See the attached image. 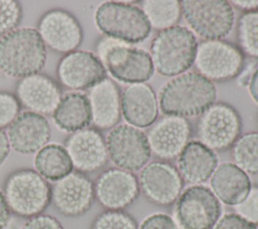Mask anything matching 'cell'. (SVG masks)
I'll use <instances>...</instances> for the list:
<instances>
[{
	"instance_id": "obj_16",
	"label": "cell",
	"mask_w": 258,
	"mask_h": 229,
	"mask_svg": "<svg viewBox=\"0 0 258 229\" xmlns=\"http://www.w3.org/2000/svg\"><path fill=\"white\" fill-rule=\"evenodd\" d=\"M37 31L45 46L62 53L76 50L83 40V29L78 19L63 9L45 12L38 21Z\"/></svg>"
},
{
	"instance_id": "obj_17",
	"label": "cell",
	"mask_w": 258,
	"mask_h": 229,
	"mask_svg": "<svg viewBox=\"0 0 258 229\" xmlns=\"http://www.w3.org/2000/svg\"><path fill=\"white\" fill-rule=\"evenodd\" d=\"M146 136L151 153L160 159H172L189 141L191 126L185 118L165 115L150 126Z\"/></svg>"
},
{
	"instance_id": "obj_39",
	"label": "cell",
	"mask_w": 258,
	"mask_h": 229,
	"mask_svg": "<svg viewBox=\"0 0 258 229\" xmlns=\"http://www.w3.org/2000/svg\"><path fill=\"white\" fill-rule=\"evenodd\" d=\"M10 151V143L6 132L0 128V166L7 158Z\"/></svg>"
},
{
	"instance_id": "obj_11",
	"label": "cell",
	"mask_w": 258,
	"mask_h": 229,
	"mask_svg": "<svg viewBox=\"0 0 258 229\" xmlns=\"http://www.w3.org/2000/svg\"><path fill=\"white\" fill-rule=\"evenodd\" d=\"M242 120L238 111L228 103L216 102L197 123L199 140L214 151H224L241 135Z\"/></svg>"
},
{
	"instance_id": "obj_26",
	"label": "cell",
	"mask_w": 258,
	"mask_h": 229,
	"mask_svg": "<svg viewBox=\"0 0 258 229\" xmlns=\"http://www.w3.org/2000/svg\"><path fill=\"white\" fill-rule=\"evenodd\" d=\"M34 167L44 180L50 182H57L74 171V165L66 147L56 143L46 144L37 151Z\"/></svg>"
},
{
	"instance_id": "obj_18",
	"label": "cell",
	"mask_w": 258,
	"mask_h": 229,
	"mask_svg": "<svg viewBox=\"0 0 258 229\" xmlns=\"http://www.w3.org/2000/svg\"><path fill=\"white\" fill-rule=\"evenodd\" d=\"M64 147L74 168L83 174L102 168L109 159L105 138L96 128L87 127L72 133L66 139Z\"/></svg>"
},
{
	"instance_id": "obj_4",
	"label": "cell",
	"mask_w": 258,
	"mask_h": 229,
	"mask_svg": "<svg viewBox=\"0 0 258 229\" xmlns=\"http://www.w3.org/2000/svg\"><path fill=\"white\" fill-rule=\"evenodd\" d=\"M198 40L191 30L174 25L159 31L150 44V58L154 70L164 77H175L194 65Z\"/></svg>"
},
{
	"instance_id": "obj_3",
	"label": "cell",
	"mask_w": 258,
	"mask_h": 229,
	"mask_svg": "<svg viewBox=\"0 0 258 229\" xmlns=\"http://www.w3.org/2000/svg\"><path fill=\"white\" fill-rule=\"evenodd\" d=\"M96 53L106 72L123 84L145 83L155 71L147 50L107 36L97 42Z\"/></svg>"
},
{
	"instance_id": "obj_21",
	"label": "cell",
	"mask_w": 258,
	"mask_h": 229,
	"mask_svg": "<svg viewBox=\"0 0 258 229\" xmlns=\"http://www.w3.org/2000/svg\"><path fill=\"white\" fill-rule=\"evenodd\" d=\"M18 101L38 114H52L61 99L58 85L48 76L35 74L21 79L16 88Z\"/></svg>"
},
{
	"instance_id": "obj_37",
	"label": "cell",
	"mask_w": 258,
	"mask_h": 229,
	"mask_svg": "<svg viewBox=\"0 0 258 229\" xmlns=\"http://www.w3.org/2000/svg\"><path fill=\"white\" fill-rule=\"evenodd\" d=\"M11 211L7 205L3 192L0 190V229H4L10 220Z\"/></svg>"
},
{
	"instance_id": "obj_34",
	"label": "cell",
	"mask_w": 258,
	"mask_h": 229,
	"mask_svg": "<svg viewBox=\"0 0 258 229\" xmlns=\"http://www.w3.org/2000/svg\"><path fill=\"white\" fill-rule=\"evenodd\" d=\"M138 229H177V226L168 214L153 213L141 222Z\"/></svg>"
},
{
	"instance_id": "obj_15",
	"label": "cell",
	"mask_w": 258,
	"mask_h": 229,
	"mask_svg": "<svg viewBox=\"0 0 258 229\" xmlns=\"http://www.w3.org/2000/svg\"><path fill=\"white\" fill-rule=\"evenodd\" d=\"M95 198L107 210L123 211L139 196L137 177L118 167H111L99 175L94 183Z\"/></svg>"
},
{
	"instance_id": "obj_7",
	"label": "cell",
	"mask_w": 258,
	"mask_h": 229,
	"mask_svg": "<svg viewBox=\"0 0 258 229\" xmlns=\"http://www.w3.org/2000/svg\"><path fill=\"white\" fill-rule=\"evenodd\" d=\"M181 15L195 35L204 40L224 39L235 24V11L226 0L179 1Z\"/></svg>"
},
{
	"instance_id": "obj_2",
	"label": "cell",
	"mask_w": 258,
	"mask_h": 229,
	"mask_svg": "<svg viewBox=\"0 0 258 229\" xmlns=\"http://www.w3.org/2000/svg\"><path fill=\"white\" fill-rule=\"evenodd\" d=\"M46 61V46L32 27H16L0 37V71L12 78L39 74Z\"/></svg>"
},
{
	"instance_id": "obj_23",
	"label": "cell",
	"mask_w": 258,
	"mask_h": 229,
	"mask_svg": "<svg viewBox=\"0 0 258 229\" xmlns=\"http://www.w3.org/2000/svg\"><path fill=\"white\" fill-rule=\"evenodd\" d=\"M252 183L247 173L231 161L216 167L210 178V189L218 200L231 207L240 204L248 195Z\"/></svg>"
},
{
	"instance_id": "obj_41",
	"label": "cell",
	"mask_w": 258,
	"mask_h": 229,
	"mask_svg": "<svg viewBox=\"0 0 258 229\" xmlns=\"http://www.w3.org/2000/svg\"><path fill=\"white\" fill-rule=\"evenodd\" d=\"M256 229H258V225H257V226H256Z\"/></svg>"
},
{
	"instance_id": "obj_35",
	"label": "cell",
	"mask_w": 258,
	"mask_h": 229,
	"mask_svg": "<svg viewBox=\"0 0 258 229\" xmlns=\"http://www.w3.org/2000/svg\"><path fill=\"white\" fill-rule=\"evenodd\" d=\"M212 229H256V225L236 213H227L220 217Z\"/></svg>"
},
{
	"instance_id": "obj_1",
	"label": "cell",
	"mask_w": 258,
	"mask_h": 229,
	"mask_svg": "<svg viewBox=\"0 0 258 229\" xmlns=\"http://www.w3.org/2000/svg\"><path fill=\"white\" fill-rule=\"evenodd\" d=\"M157 99L163 114L186 119L200 116L216 103L217 88L199 73L187 71L164 83Z\"/></svg>"
},
{
	"instance_id": "obj_19",
	"label": "cell",
	"mask_w": 258,
	"mask_h": 229,
	"mask_svg": "<svg viewBox=\"0 0 258 229\" xmlns=\"http://www.w3.org/2000/svg\"><path fill=\"white\" fill-rule=\"evenodd\" d=\"M10 146L18 153L29 154L45 146L50 138L47 119L32 111L19 113L8 127Z\"/></svg>"
},
{
	"instance_id": "obj_27",
	"label": "cell",
	"mask_w": 258,
	"mask_h": 229,
	"mask_svg": "<svg viewBox=\"0 0 258 229\" xmlns=\"http://www.w3.org/2000/svg\"><path fill=\"white\" fill-rule=\"evenodd\" d=\"M141 9L151 28L159 31L176 25L181 16L180 3L177 0H145Z\"/></svg>"
},
{
	"instance_id": "obj_5",
	"label": "cell",
	"mask_w": 258,
	"mask_h": 229,
	"mask_svg": "<svg viewBox=\"0 0 258 229\" xmlns=\"http://www.w3.org/2000/svg\"><path fill=\"white\" fill-rule=\"evenodd\" d=\"M94 20L105 36L130 45L144 41L152 30L141 7L133 3L106 1L97 7Z\"/></svg>"
},
{
	"instance_id": "obj_14",
	"label": "cell",
	"mask_w": 258,
	"mask_h": 229,
	"mask_svg": "<svg viewBox=\"0 0 258 229\" xmlns=\"http://www.w3.org/2000/svg\"><path fill=\"white\" fill-rule=\"evenodd\" d=\"M94 201V183L83 173L72 171L51 187L50 202L63 216H81L90 210Z\"/></svg>"
},
{
	"instance_id": "obj_32",
	"label": "cell",
	"mask_w": 258,
	"mask_h": 229,
	"mask_svg": "<svg viewBox=\"0 0 258 229\" xmlns=\"http://www.w3.org/2000/svg\"><path fill=\"white\" fill-rule=\"evenodd\" d=\"M235 213L254 225H258V185L251 187L247 197L233 207Z\"/></svg>"
},
{
	"instance_id": "obj_33",
	"label": "cell",
	"mask_w": 258,
	"mask_h": 229,
	"mask_svg": "<svg viewBox=\"0 0 258 229\" xmlns=\"http://www.w3.org/2000/svg\"><path fill=\"white\" fill-rule=\"evenodd\" d=\"M20 102L8 92H0V128L8 126L19 114Z\"/></svg>"
},
{
	"instance_id": "obj_25",
	"label": "cell",
	"mask_w": 258,
	"mask_h": 229,
	"mask_svg": "<svg viewBox=\"0 0 258 229\" xmlns=\"http://www.w3.org/2000/svg\"><path fill=\"white\" fill-rule=\"evenodd\" d=\"M55 126L64 132L74 133L87 128L92 122L88 96L82 92H67L52 113Z\"/></svg>"
},
{
	"instance_id": "obj_29",
	"label": "cell",
	"mask_w": 258,
	"mask_h": 229,
	"mask_svg": "<svg viewBox=\"0 0 258 229\" xmlns=\"http://www.w3.org/2000/svg\"><path fill=\"white\" fill-rule=\"evenodd\" d=\"M237 40L244 55L258 60V10L243 12L239 17Z\"/></svg>"
},
{
	"instance_id": "obj_40",
	"label": "cell",
	"mask_w": 258,
	"mask_h": 229,
	"mask_svg": "<svg viewBox=\"0 0 258 229\" xmlns=\"http://www.w3.org/2000/svg\"><path fill=\"white\" fill-rule=\"evenodd\" d=\"M230 3L244 12L258 10V0H233Z\"/></svg>"
},
{
	"instance_id": "obj_24",
	"label": "cell",
	"mask_w": 258,
	"mask_h": 229,
	"mask_svg": "<svg viewBox=\"0 0 258 229\" xmlns=\"http://www.w3.org/2000/svg\"><path fill=\"white\" fill-rule=\"evenodd\" d=\"M88 99L91 106L92 122L100 129H111L121 116V92L116 83L105 78L90 89Z\"/></svg>"
},
{
	"instance_id": "obj_10",
	"label": "cell",
	"mask_w": 258,
	"mask_h": 229,
	"mask_svg": "<svg viewBox=\"0 0 258 229\" xmlns=\"http://www.w3.org/2000/svg\"><path fill=\"white\" fill-rule=\"evenodd\" d=\"M109 159L127 171H138L149 162L151 150L146 133L127 123L112 127L105 138Z\"/></svg>"
},
{
	"instance_id": "obj_31",
	"label": "cell",
	"mask_w": 258,
	"mask_h": 229,
	"mask_svg": "<svg viewBox=\"0 0 258 229\" xmlns=\"http://www.w3.org/2000/svg\"><path fill=\"white\" fill-rule=\"evenodd\" d=\"M22 17V8L18 1L0 0V37L15 29Z\"/></svg>"
},
{
	"instance_id": "obj_12",
	"label": "cell",
	"mask_w": 258,
	"mask_h": 229,
	"mask_svg": "<svg viewBox=\"0 0 258 229\" xmlns=\"http://www.w3.org/2000/svg\"><path fill=\"white\" fill-rule=\"evenodd\" d=\"M137 180L143 196L157 206L173 204L183 187L176 167L164 160L149 161L139 170Z\"/></svg>"
},
{
	"instance_id": "obj_8",
	"label": "cell",
	"mask_w": 258,
	"mask_h": 229,
	"mask_svg": "<svg viewBox=\"0 0 258 229\" xmlns=\"http://www.w3.org/2000/svg\"><path fill=\"white\" fill-rule=\"evenodd\" d=\"M222 216V205L205 185H190L174 202L172 218L177 229H212Z\"/></svg>"
},
{
	"instance_id": "obj_38",
	"label": "cell",
	"mask_w": 258,
	"mask_h": 229,
	"mask_svg": "<svg viewBox=\"0 0 258 229\" xmlns=\"http://www.w3.org/2000/svg\"><path fill=\"white\" fill-rule=\"evenodd\" d=\"M246 87L251 99L258 105V66L253 71Z\"/></svg>"
},
{
	"instance_id": "obj_36",
	"label": "cell",
	"mask_w": 258,
	"mask_h": 229,
	"mask_svg": "<svg viewBox=\"0 0 258 229\" xmlns=\"http://www.w3.org/2000/svg\"><path fill=\"white\" fill-rule=\"evenodd\" d=\"M21 229H63V227L53 216L40 214L28 218V220L22 225Z\"/></svg>"
},
{
	"instance_id": "obj_28",
	"label": "cell",
	"mask_w": 258,
	"mask_h": 229,
	"mask_svg": "<svg viewBox=\"0 0 258 229\" xmlns=\"http://www.w3.org/2000/svg\"><path fill=\"white\" fill-rule=\"evenodd\" d=\"M234 163L248 175H258V131L241 134L232 145Z\"/></svg>"
},
{
	"instance_id": "obj_9",
	"label": "cell",
	"mask_w": 258,
	"mask_h": 229,
	"mask_svg": "<svg viewBox=\"0 0 258 229\" xmlns=\"http://www.w3.org/2000/svg\"><path fill=\"white\" fill-rule=\"evenodd\" d=\"M194 66L211 82H226L240 75L245 55L238 45L224 40H204L198 44Z\"/></svg>"
},
{
	"instance_id": "obj_13",
	"label": "cell",
	"mask_w": 258,
	"mask_h": 229,
	"mask_svg": "<svg viewBox=\"0 0 258 229\" xmlns=\"http://www.w3.org/2000/svg\"><path fill=\"white\" fill-rule=\"evenodd\" d=\"M60 84L72 91L90 90L107 78V72L92 51L74 50L66 53L56 69Z\"/></svg>"
},
{
	"instance_id": "obj_22",
	"label": "cell",
	"mask_w": 258,
	"mask_h": 229,
	"mask_svg": "<svg viewBox=\"0 0 258 229\" xmlns=\"http://www.w3.org/2000/svg\"><path fill=\"white\" fill-rule=\"evenodd\" d=\"M176 169L182 181L203 185L218 166V155L200 140H189L176 157Z\"/></svg>"
},
{
	"instance_id": "obj_6",
	"label": "cell",
	"mask_w": 258,
	"mask_h": 229,
	"mask_svg": "<svg viewBox=\"0 0 258 229\" xmlns=\"http://www.w3.org/2000/svg\"><path fill=\"white\" fill-rule=\"evenodd\" d=\"M3 194L11 213L31 218L40 215L51 201V186L36 170L20 168L11 173Z\"/></svg>"
},
{
	"instance_id": "obj_30",
	"label": "cell",
	"mask_w": 258,
	"mask_h": 229,
	"mask_svg": "<svg viewBox=\"0 0 258 229\" xmlns=\"http://www.w3.org/2000/svg\"><path fill=\"white\" fill-rule=\"evenodd\" d=\"M91 229H138L135 219L124 211L106 210L93 221Z\"/></svg>"
},
{
	"instance_id": "obj_20",
	"label": "cell",
	"mask_w": 258,
	"mask_h": 229,
	"mask_svg": "<svg viewBox=\"0 0 258 229\" xmlns=\"http://www.w3.org/2000/svg\"><path fill=\"white\" fill-rule=\"evenodd\" d=\"M158 113V99L149 85H128L121 93V115L127 124L147 128L157 120Z\"/></svg>"
}]
</instances>
